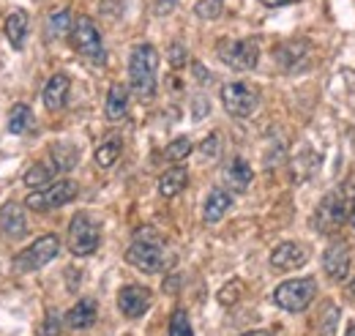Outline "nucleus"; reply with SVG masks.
<instances>
[{
  "instance_id": "f257e3e1",
  "label": "nucleus",
  "mask_w": 355,
  "mask_h": 336,
  "mask_svg": "<svg viewBox=\"0 0 355 336\" xmlns=\"http://www.w3.org/2000/svg\"><path fill=\"white\" fill-rule=\"evenodd\" d=\"M156 72H159V52L153 44H137L129 58V83L134 96L153 99L156 93Z\"/></svg>"
},
{
  "instance_id": "f03ea898",
  "label": "nucleus",
  "mask_w": 355,
  "mask_h": 336,
  "mask_svg": "<svg viewBox=\"0 0 355 336\" xmlns=\"http://www.w3.org/2000/svg\"><path fill=\"white\" fill-rule=\"evenodd\" d=\"M126 262L142 274H162L170 265V254L156 233L145 230V233H137L134 244L126 249Z\"/></svg>"
},
{
  "instance_id": "7ed1b4c3",
  "label": "nucleus",
  "mask_w": 355,
  "mask_h": 336,
  "mask_svg": "<svg viewBox=\"0 0 355 336\" xmlns=\"http://www.w3.org/2000/svg\"><path fill=\"white\" fill-rule=\"evenodd\" d=\"M58 254H60V238H58V235H42V238H36L28 249L14 254L11 265H14V271H19V274H33V271H42L44 265H49Z\"/></svg>"
},
{
  "instance_id": "20e7f679",
  "label": "nucleus",
  "mask_w": 355,
  "mask_h": 336,
  "mask_svg": "<svg viewBox=\"0 0 355 336\" xmlns=\"http://www.w3.org/2000/svg\"><path fill=\"white\" fill-rule=\"evenodd\" d=\"M317 295V282L311 276L304 279H287L273 290V303L284 312H304Z\"/></svg>"
},
{
  "instance_id": "39448f33",
  "label": "nucleus",
  "mask_w": 355,
  "mask_h": 336,
  "mask_svg": "<svg viewBox=\"0 0 355 336\" xmlns=\"http://www.w3.org/2000/svg\"><path fill=\"white\" fill-rule=\"evenodd\" d=\"M101 244V230L93 221V216L80 210L69 224V252L74 257H90Z\"/></svg>"
},
{
  "instance_id": "423d86ee",
  "label": "nucleus",
  "mask_w": 355,
  "mask_h": 336,
  "mask_svg": "<svg viewBox=\"0 0 355 336\" xmlns=\"http://www.w3.org/2000/svg\"><path fill=\"white\" fill-rule=\"evenodd\" d=\"M216 55L230 69L252 72L257 66V60H260V47H257L254 39H219Z\"/></svg>"
},
{
  "instance_id": "0eeeda50",
  "label": "nucleus",
  "mask_w": 355,
  "mask_h": 336,
  "mask_svg": "<svg viewBox=\"0 0 355 336\" xmlns=\"http://www.w3.org/2000/svg\"><path fill=\"white\" fill-rule=\"evenodd\" d=\"M71 44H74V49L83 58H88L93 63H104L107 60L101 33H98V28H96V22L90 17H77L74 19V25H71Z\"/></svg>"
},
{
  "instance_id": "6e6552de",
  "label": "nucleus",
  "mask_w": 355,
  "mask_h": 336,
  "mask_svg": "<svg viewBox=\"0 0 355 336\" xmlns=\"http://www.w3.org/2000/svg\"><path fill=\"white\" fill-rule=\"evenodd\" d=\"M77 192H80V189H77V183H74L71 178H60V180L49 183L42 192H31L28 200H25V205L31 210L63 208V205H69V203L77 197Z\"/></svg>"
},
{
  "instance_id": "1a4fd4ad",
  "label": "nucleus",
  "mask_w": 355,
  "mask_h": 336,
  "mask_svg": "<svg viewBox=\"0 0 355 336\" xmlns=\"http://www.w3.org/2000/svg\"><path fill=\"white\" fill-rule=\"evenodd\" d=\"M222 104L232 118H249L257 110L260 99H257V90L246 83H227L222 87Z\"/></svg>"
},
{
  "instance_id": "9d476101",
  "label": "nucleus",
  "mask_w": 355,
  "mask_h": 336,
  "mask_svg": "<svg viewBox=\"0 0 355 336\" xmlns=\"http://www.w3.org/2000/svg\"><path fill=\"white\" fill-rule=\"evenodd\" d=\"M342 224H347L342 192H331L320 200V205L314 210V230L317 233H336Z\"/></svg>"
},
{
  "instance_id": "9b49d317",
  "label": "nucleus",
  "mask_w": 355,
  "mask_h": 336,
  "mask_svg": "<svg viewBox=\"0 0 355 336\" xmlns=\"http://www.w3.org/2000/svg\"><path fill=\"white\" fill-rule=\"evenodd\" d=\"M350 262H353V257H350V246H347L345 241H334V244L325 249V254H322V271H325V276L334 279V282H345V279H347Z\"/></svg>"
},
{
  "instance_id": "f8f14e48",
  "label": "nucleus",
  "mask_w": 355,
  "mask_h": 336,
  "mask_svg": "<svg viewBox=\"0 0 355 336\" xmlns=\"http://www.w3.org/2000/svg\"><path fill=\"white\" fill-rule=\"evenodd\" d=\"M150 301H153V295L148 287H142V285H126V287H121V293H118V309H121V314H126V317H142L148 309H150Z\"/></svg>"
},
{
  "instance_id": "ddd939ff",
  "label": "nucleus",
  "mask_w": 355,
  "mask_h": 336,
  "mask_svg": "<svg viewBox=\"0 0 355 336\" xmlns=\"http://www.w3.org/2000/svg\"><path fill=\"white\" fill-rule=\"evenodd\" d=\"M306 262H309V249L295 244V241H284L270 252V265L276 271H295Z\"/></svg>"
},
{
  "instance_id": "4468645a",
  "label": "nucleus",
  "mask_w": 355,
  "mask_h": 336,
  "mask_svg": "<svg viewBox=\"0 0 355 336\" xmlns=\"http://www.w3.org/2000/svg\"><path fill=\"white\" fill-rule=\"evenodd\" d=\"M0 230H3V235L11 238V241H19V238L28 235V219H25V208H22L19 203H11V200H8V203L0 208Z\"/></svg>"
},
{
  "instance_id": "2eb2a0df",
  "label": "nucleus",
  "mask_w": 355,
  "mask_h": 336,
  "mask_svg": "<svg viewBox=\"0 0 355 336\" xmlns=\"http://www.w3.org/2000/svg\"><path fill=\"white\" fill-rule=\"evenodd\" d=\"M69 87H71V80H69V74H63V72H58V74H52V77L46 80L42 99H44V107L49 112H58V110L66 107Z\"/></svg>"
},
{
  "instance_id": "dca6fc26",
  "label": "nucleus",
  "mask_w": 355,
  "mask_h": 336,
  "mask_svg": "<svg viewBox=\"0 0 355 336\" xmlns=\"http://www.w3.org/2000/svg\"><path fill=\"white\" fill-rule=\"evenodd\" d=\"M96 317H98L96 301H93V298H80V301L66 312V326H69L71 331H85V328H90V326L96 323Z\"/></svg>"
},
{
  "instance_id": "f3484780",
  "label": "nucleus",
  "mask_w": 355,
  "mask_h": 336,
  "mask_svg": "<svg viewBox=\"0 0 355 336\" xmlns=\"http://www.w3.org/2000/svg\"><path fill=\"white\" fill-rule=\"evenodd\" d=\"M104 115H107V121H112V124H121V121L129 115V90H126V85H121V83L110 85L107 104H104Z\"/></svg>"
},
{
  "instance_id": "a211bd4d",
  "label": "nucleus",
  "mask_w": 355,
  "mask_h": 336,
  "mask_svg": "<svg viewBox=\"0 0 355 336\" xmlns=\"http://www.w3.org/2000/svg\"><path fill=\"white\" fill-rule=\"evenodd\" d=\"M224 180L230 183L232 192H246V189L252 186V180H254V172H252L249 162H246L243 156H235V159H230V165L224 167Z\"/></svg>"
},
{
  "instance_id": "6ab92c4d",
  "label": "nucleus",
  "mask_w": 355,
  "mask_h": 336,
  "mask_svg": "<svg viewBox=\"0 0 355 336\" xmlns=\"http://www.w3.org/2000/svg\"><path fill=\"white\" fill-rule=\"evenodd\" d=\"M309 42H301V39H293V42L282 44L279 49H276V60L287 69V72H295V69H301V63H304V58L309 55Z\"/></svg>"
},
{
  "instance_id": "aec40b11",
  "label": "nucleus",
  "mask_w": 355,
  "mask_h": 336,
  "mask_svg": "<svg viewBox=\"0 0 355 336\" xmlns=\"http://www.w3.org/2000/svg\"><path fill=\"white\" fill-rule=\"evenodd\" d=\"M230 205H232V194L224 192V189H214V192L208 194L205 205H202V219H205V224H216V221H222L224 213L230 210Z\"/></svg>"
},
{
  "instance_id": "412c9836",
  "label": "nucleus",
  "mask_w": 355,
  "mask_h": 336,
  "mask_svg": "<svg viewBox=\"0 0 355 336\" xmlns=\"http://www.w3.org/2000/svg\"><path fill=\"white\" fill-rule=\"evenodd\" d=\"M28 11H22V8H17V11H11L8 14V19H6V39L11 42L14 49H22L25 47V36H28Z\"/></svg>"
},
{
  "instance_id": "4be33fe9",
  "label": "nucleus",
  "mask_w": 355,
  "mask_h": 336,
  "mask_svg": "<svg viewBox=\"0 0 355 336\" xmlns=\"http://www.w3.org/2000/svg\"><path fill=\"white\" fill-rule=\"evenodd\" d=\"M186 186H189V172H186V167H170L159 178V194L167 197V200L178 197Z\"/></svg>"
},
{
  "instance_id": "5701e85b",
  "label": "nucleus",
  "mask_w": 355,
  "mask_h": 336,
  "mask_svg": "<svg viewBox=\"0 0 355 336\" xmlns=\"http://www.w3.org/2000/svg\"><path fill=\"white\" fill-rule=\"evenodd\" d=\"M49 156H52L49 165L55 167L58 175H60V172H69V169L80 162V151H77L71 142H55V145L49 148Z\"/></svg>"
},
{
  "instance_id": "b1692460",
  "label": "nucleus",
  "mask_w": 355,
  "mask_h": 336,
  "mask_svg": "<svg viewBox=\"0 0 355 336\" xmlns=\"http://www.w3.org/2000/svg\"><path fill=\"white\" fill-rule=\"evenodd\" d=\"M121 151H123V140H121L118 134L107 137L104 142H98V148H96V153H93V159H96V167L110 169L112 165H115V162H118Z\"/></svg>"
},
{
  "instance_id": "393cba45",
  "label": "nucleus",
  "mask_w": 355,
  "mask_h": 336,
  "mask_svg": "<svg viewBox=\"0 0 355 336\" xmlns=\"http://www.w3.org/2000/svg\"><path fill=\"white\" fill-rule=\"evenodd\" d=\"M55 167L49 165V162H36L33 167L25 172V178H22V183L28 186V189H33V192H42L46 189L49 183H55Z\"/></svg>"
},
{
  "instance_id": "a878e982",
  "label": "nucleus",
  "mask_w": 355,
  "mask_h": 336,
  "mask_svg": "<svg viewBox=\"0 0 355 336\" xmlns=\"http://www.w3.org/2000/svg\"><path fill=\"white\" fill-rule=\"evenodd\" d=\"M71 25H74V17H71L69 8H58V11L46 14V22H44L46 39H60V36L71 33Z\"/></svg>"
},
{
  "instance_id": "bb28decb",
  "label": "nucleus",
  "mask_w": 355,
  "mask_h": 336,
  "mask_svg": "<svg viewBox=\"0 0 355 336\" xmlns=\"http://www.w3.org/2000/svg\"><path fill=\"white\" fill-rule=\"evenodd\" d=\"M33 126V110L28 104H14L8 112V131L11 134H25Z\"/></svg>"
},
{
  "instance_id": "cd10ccee",
  "label": "nucleus",
  "mask_w": 355,
  "mask_h": 336,
  "mask_svg": "<svg viewBox=\"0 0 355 336\" xmlns=\"http://www.w3.org/2000/svg\"><path fill=\"white\" fill-rule=\"evenodd\" d=\"M336 323H339V309L334 303H325L320 309V317H317V336H334L336 331Z\"/></svg>"
},
{
  "instance_id": "c85d7f7f",
  "label": "nucleus",
  "mask_w": 355,
  "mask_h": 336,
  "mask_svg": "<svg viewBox=\"0 0 355 336\" xmlns=\"http://www.w3.org/2000/svg\"><path fill=\"white\" fill-rule=\"evenodd\" d=\"M191 151H194V142H191L189 137H175V140L167 145L164 156H167L170 162H183V159H186Z\"/></svg>"
},
{
  "instance_id": "c756f323",
  "label": "nucleus",
  "mask_w": 355,
  "mask_h": 336,
  "mask_svg": "<svg viewBox=\"0 0 355 336\" xmlns=\"http://www.w3.org/2000/svg\"><path fill=\"white\" fill-rule=\"evenodd\" d=\"M194 14L200 19H219L224 14V0H197Z\"/></svg>"
},
{
  "instance_id": "7c9ffc66",
  "label": "nucleus",
  "mask_w": 355,
  "mask_h": 336,
  "mask_svg": "<svg viewBox=\"0 0 355 336\" xmlns=\"http://www.w3.org/2000/svg\"><path fill=\"white\" fill-rule=\"evenodd\" d=\"M170 336H194L191 323H189V314L183 309H175L173 317H170Z\"/></svg>"
},
{
  "instance_id": "2f4dec72",
  "label": "nucleus",
  "mask_w": 355,
  "mask_h": 336,
  "mask_svg": "<svg viewBox=\"0 0 355 336\" xmlns=\"http://www.w3.org/2000/svg\"><path fill=\"white\" fill-rule=\"evenodd\" d=\"M200 153H202L208 162L219 159V153H222V137H219L216 131H211V134L202 140V145H200Z\"/></svg>"
},
{
  "instance_id": "473e14b6",
  "label": "nucleus",
  "mask_w": 355,
  "mask_h": 336,
  "mask_svg": "<svg viewBox=\"0 0 355 336\" xmlns=\"http://www.w3.org/2000/svg\"><path fill=\"white\" fill-rule=\"evenodd\" d=\"M243 293V282L241 279H232V282H227L222 290H219V303L222 306H232L238 298Z\"/></svg>"
},
{
  "instance_id": "72a5a7b5",
  "label": "nucleus",
  "mask_w": 355,
  "mask_h": 336,
  "mask_svg": "<svg viewBox=\"0 0 355 336\" xmlns=\"http://www.w3.org/2000/svg\"><path fill=\"white\" fill-rule=\"evenodd\" d=\"M339 192H342V203H345V219H347V224L355 227V183L342 186Z\"/></svg>"
},
{
  "instance_id": "f704fd0d",
  "label": "nucleus",
  "mask_w": 355,
  "mask_h": 336,
  "mask_svg": "<svg viewBox=\"0 0 355 336\" xmlns=\"http://www.w3.org/2000/svg\"><path fill=\"white\" fill-rule=\"evenodd\" d=\"M186 60H189V49L180 42L170 44V66H173V69H180V66H186Z\"/></svg>"
},
{
  "instance_id": "c9c22d12",
  "label": "nucleus",
  "mask_w": 355,
  "mask_h": 336,
  "mask_svg": "<svg viewBox=\"0 0 355 336\" xmlns=\"http://www.w3.org/2000/svg\"><path fill=\"white\" fill-rule=\"evenodd\" d=\"M44 336H60V314H58V312H49V314H46Z\"/></svg>"
},
{
  "instance_id": "e433bc0d",
  "label": "nucleus",
  "mask_w": 355,
  "mask_h": 336,
  "mask_svg": "<svg viewBox=\"0 0 355 336\" xmlns=\"http://www.w3.org/2000/svg\"><path fill=\"white\" fill-rule=\"evenodd\" d=\"M266 8H282V6H290V3H298V0H260Z\"/></svg>"
},
{
  "instance_id": "4c0bfd02",
  "label": "nucleus",
  "mask_w": 355,
  "mask_h": 336,
  "mask_svg": "<svg viewBox=\"0 0 355 336\" xmlns=\"http://www.w3.org/2000/svg\"><path fill=\"white\" fill-rule=\"evenodd\" d=\"M170 6H175V0H162L159 8H156V14H167V11H173Z\"/></svg>"
},
{
  "instance_id": "58836bf2",
  "label": "nucleus",
  "mask_w": 355,
  "mask_h": 336,
  "mask_svg": "<svg viewBox=\"0 0 355 336\" xmlns=\"http://www.w3.org/2000/svg\"><path fill=\"white\" fill-rule=\"evenodd\" d=\"M241 336H270L268 331H246V334H241Z\"/></svg>"
},
{
  "instance_id": "ea45409f",
  "label": "nucleus",
  "mask_w": 355,
  "mask_h": 336,
  "mask_svg": "<svg viewBox=\"0 0 355 336\" xmlns=\"http://www.w3.org/2000/svg\"><path fill=\"white\" fill-rule=\"evenodd\" d=\"M350 295H353V298H355V279H353V282H350Z\"/></svg>"
},
{
  "instance_id": "a19ab883",
  "label": "nucleus",
  "mask_w": 355,
  "mask_h": 336,
  "mask_svg": "<svg viewBox=\"0 0 355 336\" xmlns=\"http://www.w3.org/2000/svg\"><path fill=\"white\" fill-rule=\"evenodd\" d=\"M347 336H355V326H350V328H347Z\"/></svg>"
}]
</instances>
